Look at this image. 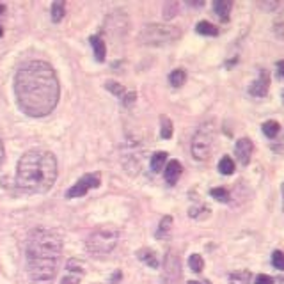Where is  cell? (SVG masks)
<instances>
[{
    "label": "cell",
    "mask_w": 284,
    "mask_h": 284,
    "mask_svg": "<svg viewBox=\"0 0 284 284\" xmlns=\"http://www.w3.org/2000/svg\"><path fill=\"white\" fill-rule=\"evenodd\" d=\"M16 101L27 116L43 117L52 114L61 96L59 78L48 62L29 61L15 77Z\"/></svg>",
    "instance_id": "6da1fadb"
},
{
    "label": "cell",
    "mask_w": 284,
    "mask_h": 284,
    "mask_svg": "<svg viewBox=\"0 0 284 284\" xmlns=\"http://www.w3.org/2000/svg\"><path fill=\"white\" fill-rule=\"evenodd\" d=\"M62 252V240L50 229L36 227L27 240V267L37 283H48L57 274Z\"/></svg>",
    "instance_id": "7a4b0ae2"
},
{
    "label": "cell",
    "mask_w": 284,
    "mask_h": 284,
    "mask_svg": "<svg viewBox=\"0 0 284 284\" xmlns=\"http://www.w3.org/2000/svg\"><path fill=\"white\" fill-rule=\"evenodd\" d=\"M57 180V160L47 150H31L16 167V185L31 194H45Z\"/></svg>",
    "instance_id": "3957f363"
},
{
    "label": "cell",
    "mask_w": 284,
    "mask_h": 284,
    "mask_svg": "<svg viewBox=\"0 0 284 284\" xmlns=\"http://www.w3.org/2000/svg\"><path fill=\"white\" fill-rule=\"evenodd\" d=\"M181 39V29L169 23H150L139 34V41L146 47H166Z\"/></svg>",
    "instance_id": "277c9868"
},
{
    "label": "cell",
    "mask_w": 284,
    "mask_h": 284,
    "mask_svg": "<svg viewBox=\"0 0 284 284\" xmlns=\"http://www.w3.org/2000/svg\"><path fill=\"white\" fill-rule=\"evenodd\" d=\"M119 243V231L112 226H105L98 227L96 231H93L89 234L87 242H85V247L93 256L96 258H101V256H107L117 247Z\"/></svg>",
    "instance_id": "5b68a950"
},
{
    "label": "cell",
    "mask_w": 284,
    "mask_h": 284,
    "mask_svg": "<svg viewBox=\"0 0 284 284\" xmlns=\"http://www.w3.org/2000/svg\"><path fill=\"white\" fill-rule=\"evenodd\" d=\"M215 142V124L212 121L201 124L197 128L194 139H192V156L199 162H204L210 158Z\"/></svg>",
    "instance_id": "8992f818"
},
{
    "label": "cell",
    "mask_w": 284,
    "mask_h": 284,
    "mask_svg": "<svg viewBox=\"0 0 284 284\" xmlns=\"http://www.w3.org/2000/svg\"><path fill=\"white\" fill-rule=\"evenodd\" d=\"M100 183H101L100 181V174H85L66 192V197H69V199H73V197H82L91 188H98Z\"/></svg>",
    "instance_id": "52a82bcc"
},
{
    "label": "cell",
    "mask_w": 284,
    "mask_h": 284,
    "mask_svg": "<svg viewBox=\"0 0 284 284\" xmlns=\"http://www.w3.org/2000/svg\"><path fill=\"white\" fill-rule=\"evenodd\" d=\"M252 151H254V144L252 140L243 137L236 142V148H234V155H236L238 162L242 166H249V162L252 158Z\"/></svg>",
    "instance_id": "ba28073f"
},
{
    "label": "cell",
    "mask_w": 284,
    "mask_h": 284,
    "mask_svg": "<svg viewBox=\"0 0 284 284\" xmlns=\"http://www.w3.org/2000/svg\"><path fill=\"white\" fill-rule=\"evenodd\" d=\"M268 85H270L268 71H267V69H261V71H259V77L254 80L251 89H249V93L252 94V96L263 98V96H267V93H268Z\"/></svg>",
    "instance_id": "9c48e42d"
},
{
    "label": "cell",
    "mask_w": 284,
    "mask_h": 284,
    "mask_svg": "<svg viewBox=\"0 0 284 284\" xmlns=\"http://www.w3.org/2000/svg\"><path fill=\"white\" fill-rule=\"evenodd\" d=\"M67 274L64 275V279L61 281V284H78L80 283V279H82L84 275V267L80 261H77V259H69L67 261Z\"/></svg>",
    "instance_id": "30bf717a"
},
{
    "label": "cell",
    "mask_w": 284,
    "mask_h": 284,
    "mask_svg": "<svg viewBox=\"0 0 284 284\" xmlns=\"http://www.w3.org/2000/svg\"><path fill=\"white\" fill-rule=\"evenodd\" d=\"M181 172H183V167L178 160H170L169 164L166 166V170H164V176H166V181L169 185H176L178 180L181 178Z\"/></svg>",
    "instance_id": "8fae6325"
},
{
    "label": "cell",
    "mask_w": 284,
    "mask_h": 284,
    "mask_svg": "<svg viewBox=\"0 0 284 284\" xmlns=\"http://www.w3.org/2000/svg\"><path fill=\"white\" fill-rule=\"evenodd\" d=\"M178 277H180V261L176 254L169 252L166 258V279H178Z\"/></svg>",
    "instance_id": "7c38bea8"
},
{
    "label": "cell",
    "mask_w": 284,
    "mask_h": 284,
    "mask_svg": "<svg viewBox=\"0 0 284 284\" xmlns=\"http://www.w3.org/2000/svg\"><path fill=\"white\" fill-rule=\"evenodd\" d=\"M91 47L94 50V57H96V61L98 62H103L105 61V55H107V48H105V43L103 39L100 36H91Z\"/></svg>",
    "instance_id": "4fadbf2b"
},
{
    "label": "cell",
    "mask_w": 284,
    "mask_h": 284,
    "mask_svg": "<svg viewBox=\"0 0 284 284\" xmlns=\"http://www.w3.org/2000/svg\"><path fill=\"white\" fill-rule=\"evenodd\" d=\"M231 7H233V4L229 2V0H215V2H213V9H215L217 16L222 21L229 20V13H231Z\"/></svg>",
    "instance_id": "5bb4252c"
},
{
    "label": "cell",
    "mask_w": 284,
    "mask_h": 284,
    "mask_svg": "<svg viewBox=\"0 0 284 284\" xmlns=\"http://www.w3.org/2000/svg\"><path fill=\"white\" fill-rule=\"evenodd\" d=\"M139 259L142 263H146L148 267L151 268H158V258H156V254L151 251V249H140L139 252H137Z\"/></svg>",
    "instance_id": "9a60e30c"
},
{
    "label": "cell",
    "mask_w": 284,
    "mask_h": 284,
    "mask_svg": "<svg viewBox=\"0 0 284 284\" xmlns=\"http://www.w3.org/2000/svg\"><path fill=\"white\" fill-rule=\"evenodd\" d=\"M166 164H167V153L166 151L155 153V155L151 156V170H153V172H160V170H164Z\"/></svg>",
    "instance_id": "2e32d148"
},
{
    "label": "cell",
    "mask_w": 284,
    "mask_h": 284,
    "mask_svg": "<svg viewBox=\"0 0 284 284\" xmlns=\"http://www.w3.org/2000/svg\"><path fill=\"white\" fill-rule=\"evenodd\" d=\"M170 227H172V217H170V215H166V217L160 220V226H158V229H156L155 236L160 238V240L167 238L170 233Z\"/></svg>",
    "instance_id": "e0dca14e"
},
{
    "label": "cell",
    "mask_w": 284,
    "mask_h": 284,
    "mask_svg": "<svg viewBox=\"0 0 284 284\" xmlns=\"http://www.w3.org/2000/svg\"><path fill=\"white\" fill-rule=\"evenodd\" d=\"M263 134L268 137V139H274V137H277L281 132V124L277 123V121H274V119H270V121H265L263 123Z\"/></svg>",
    "instance_id": "ac0fdd59"
},
{
    "label": "cell",
    "mask_w": 284,
    "mask_h": 284,
    "mask_svg": "<svg viewBox=\"0 0 284 284\" xmlns=\"http://www.w3.org/2000/svg\"><path fill=\"white\" fill-rule=\"evenodd\" d=\"M185 80H186L185 69L178 67V69H174V71H170V75H169V84L172 85V87H181V85L185 84Z\"/></svg>",
    "instance_id": "d6986e66"
},
{
    "label": "cell",
    "mask_w": 284,
    "mask_h": 284,
    "mask_svg": "<svg viewBox=\"0 0 284 284\" xmlns=\"http://www.w3.org/2000/svg\"><path fill=\"white\" fill-rule=\"evenodd\" d=\"M196 31L197 34H202V36H217L218 34V29L210 21H199L196 25Z\"/></svg>",
    "instance_id": "ffe728a7"
},
{
    "label": "cell",
    "mask_w": 284,
    "mask_h": 284,
    "mask_svg": "<svg viewBox=\"0 0 284 284\" xmlns=\"http://www.w3.org/2000/svg\"><path fill=\"white\" fill-rule=\"evenodd\" d=\"M249 281H251L249 270H238L229 275V284H249Z\"/></svg>",
    "instance_id": "44dd1931"
},
{
    "label": "cell",
    "mask_w": 284,
    "mask_h": 284,
    "mask_svg": "<svg viewBox=\"0 0 284 284\" xmlns=\"http://www.w3.org/2000/svg\"><path fill=\"white\" fill-rule=\"evenodd\" d=\"M64 15H66L64 2H62V0H57V2H53V4H52V21L59 23V21L64 18Z\"/></svg>",
    "instance_id": "7402d4cb"
},
{
    "label": "cell",
    "mask_w": 284,
    "mask_h": 284,
    "mask_svg": "<svg viewBox=\"0 0 284 284\" xmlns=\"http://www.w3.org/2000/svg\"><path fill=\"white\" fill-rule=\"evenodd\" d=\"M218 170H220V174L224 176H229L234 172V162L229 158V156H224V158H220V162H218Z\"/></svg>",
    "instance_id": "603a6c76"
},
{
    "label": "cell",
    "mask_w": 284,
    "mask_h": 284,
    "mask_svg": "<svg viewBox=\"0 0 284 284\" xmlns=\"http://www.w3.org/2000/svg\"><path fill=\"white\" fill-rule=\"evenodd\" d=\"M188 267H190V270L192 272H196V274L202 272V268H204V259H202V256L192 254L190 258H188Z\"/></svg>",
    "instance_id": "cb8c5ba5"
},
{
    "label": "cell",
    "mask_w": 284,
    "mask_h": 284,
    "mask_svg": "<svg viewBox=\"0 0 284 284\" xmlns=\"http://www.w3.org/2000/svg\"><path fill=\"white\" fill-rule=\"evenodd\" d=\"M105 87L109 89V91L114 94V96H117V98H121V100H123V98H124V94H126V89H124L123 85H121V84L112 82V80H109V82H107V85H105Z\"/></svg>",
    "instance_id": "d4e9b609"
},
{
    "label": "cell",
    "mask_w": 284,
    "mask_h": 284,
    "mask_svg": "<svg viewBox=\"0 0 284 284\" xmlns=\"http://www.w3.org/2000/svg\"><path fill=\"white\" fill-rule=\"evenodd\" d=\"M210 196H212L213 199L220 201V202H227V201H229V192H227L226 188H222V186L212 188V190H210Z\"/></svg>",
    "instance_id": "484cf974"
},
{
    "label": "cell",
    "mask_w": 284,
    "mask_h": 284,
    "mask_svg": "<svg viewBox=\"0 0 284 284\" xmlns=\"http://www.w3.org/2000/svg\"><path fill=\"white\" fill-rule=\"evenodd\" d=\"M160 135L162 139H170L172 137V123H170L169 117H162V128H160Z\"/></svg>",
    "instance_id": "4316f807"
},
{
    "label": "cell",
    "mask_w": 284,
    "mask_h": 284,
    "mask_svg": "<svg viewBox=\"0 0 284 284\" xmlns=\"http://www.w3.org/2000/svg\"><path fill=\"white\" fill-rule=\"evenodd\" d=\"M272 265H274L277 270L284 272V252L283 251H275V252L272 254Z\"/></svg>",
    "instance_id": "83f0119b"
},
{
    "label": "cell",
    "mask_w": 284,
    "mask_h": 284,
    "mask_svg": "<svg viewBox=\"0 0 284 284\" xmlns=\"http://www.w3.org/2000/svg\"><path fill=\"white\" fill-rule=\"evenodd\" d=\"M178 9H180V5L176 4V2H169V4H166V9H164V16H166L167 20H169V18H172V16L178 15Z\"/></svg>",
    "instance_id": "f1b7e54d"
},
{
    "label": "cell",
    "mask_w": 284,
    "mask_h": 284,
    "mask_svg": "<svg viewBox=\"0 0 284 284\" xmlns=\"http://www.w3.org/2000/svg\"><path fill=\"white\" fill-rule=\"evenodd\" d=\"M135 98H137V94H135L134 91H126V94H124V98L121 100V101H123L124 107H130V105H134Z\"/></svg>",
    "instance_id": "f546056e"
},
{
    "label": "cell",
    "mask_w": 284,
    "mask_h": 284,
    "mask_svg": "<svg viewBox=\"0 0 284 284\" xmlns=\"http://www.w3.org/2000/svg\"><path fill=\"white\" fill-rule=\"evenodd\" d=\"M256 284H274V279H272L270 275L261 274V275H258V277H256Z\"/></svg>",
    "instance_id": "4dcf8cb0"
},
{
    "label": "cell",
    "mask_w": 284,
    "mask_h": 284,
    "mask_svg": "<svg viewBox=\"0 0 284 284\" xmlns=\"http://www.w3.org/2000/svg\"><path fill=\"white\" fill-rule=\"evenodd\" d=\"M275 67H277V77L279 78H284V61H279L277 64H275Z\"/></svg>",
    "instance_id": "1f68e13d"
},
{
    "label": "cell",
    "mask_w": 284,
    "mask_h": 284,
    "mask_svg": "<svg viewBox=\"0 0 284 284\" xmlns=\"http://www.w3.org/2000/svg\"><path fill=\"white\" fill-rule=\"evenodd\" d=\"M2 162H4V144L0 140V166H2Z\"/></svg>",
    "instance_id": "d6a6232c"
},
{
    "label": "cell",
    "mask_w": 284,
    "mask_h": 284,
    "mask_svg": "<svg viewBox=\"0 0 284 284\" xmlns=\"http://www.w3.org/2000/svg\"><path fill=\"white\" fill-rule=\"evenodd\" d=\"M188 284H212L210 281H188Z\"/></svg>",
    "instance_id": "836d02e7"
},
{
    "label": "cell",
    "mask_w": 284,
    "mask_h": 284,
    "mask_svg": "<svg viewBox=\"0 0 284 284\" xmlns=\"http://www.w3.org/2000/svg\"><path fill=\"white\" fill-rule=\"evenodd\" d=\"M4 9H5L4 5H0V13H4ZM0 36H2V27H0Z\"/></svg>",
    "instance_id": "e575fe53"
},
{
    "label": "cell",
    "mask_w": 284,
    "mask_h": 284,
    "mask_svg": "<svg viewBox=\"0 0 284 284\" xmlns=\"http://www.w3.org/2000/svg\"><path fill=\"white\" fill-rule=\"evenodd\" d=\"M281 190H283V210H284V183H283V188H281Z\"/></svg>",
    "instance_id": "d590c367"
},
{
    "label": "cell",
    "mask_w": 284,
    "mask_h": 284,
    "mask_svg": "<svg viewBox=\"0 0 284 284\" xmlns=\"http://www.w3.org/2000/svg\"><path fill=\"white\" fill-rule=\"evenodd\" d=\"M283 100H284V93H283Z\"/></svg>",
    "instance_id": "8d00e7d4"
}]
</instances>
